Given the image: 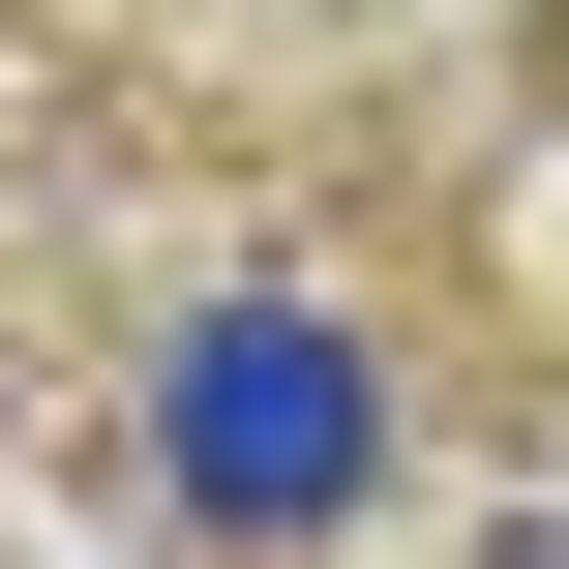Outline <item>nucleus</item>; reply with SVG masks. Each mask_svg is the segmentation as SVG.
<instances>
[{
	"instance_id": "1",
	"label": "nucleus",
	"mask_w": 569,
	"mask_h": 569,
	"mask_svg": "<svg viewBox=\"0 0 569 569\" xmlns=\"http://www.w3.org/2000/svg\"><path fill=\"white\" fill-rule=\"evenodd\" d=\"M150 480H180L210 540H360V510H390V360H360L330 300H210V330L150 360Z\"/></svg>"
}]
</instances>
